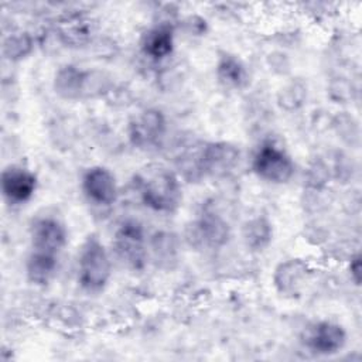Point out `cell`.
<instances>
[{
  "mask_svg": "<svg viewBox=\"0 0 362 362\" xmlns=\"http://www.w3.org/2000/svg\"><path fill=\"white\" fill-rule=\"evenodd\" d=\"M143 204L156 212H174L182 199L178 177L161 165L146 168L139 177Z\"/></svg>",
  "mask_w": 362,
  "mask_h": 362,
  "instance_id": "6da1fadb",
  "label": "cell"
},
{
  "mask_svg": "<svg viewBox=\"0 0 362 362\" xmlns=\"http://www.w3.org/2000/svg\"><path fill=\"white\" fill-rule=\"evenodd\" d=\"M112 263L103 243L89 236L78 253V281L86 291H100L109 281Z\"/></svg>",
  "mask_w": 362,
  "mask_h": 362,
  "instance_id": "7a4b0ae2",
  "label": "cell"
},
{
  "mask_svg": "<svg viewBox=\"0 0 362 362\" xmlns=\"http://www.w3.org/2000/svg\"><path fill=\"white\" fill-rule=\"evenodd\" d=\"M252 168L259 178L273 184H286L294 174L291 157L273 141H266L257 148Z\"/></svg>",
  "mask_w": 362,
  "mask_h": 362,
  "instance_id": "3957f363",
  "label": "cell"
},
{
  "mask_svg": "<svg viewBox=\"0 0 362 362\" xmlns=\"http://www.w3.org/2000/svg\"><path fill=\"white\" fill-rule=\"evenodd\" d=\"M113 247L123 263L134 270H141L147 260L146 236L141 223L136 219L123 221L115 232Z\"/></svg>",
  "mask_w": 362,
  "mask_h": 362,
  "instance_id": "277c9868",
  "label": "cell"
},
{
  "mask_svg": "<svg viewBox=\"0 0 362 362\" xmlns=\"http://www.w3.org/2000/svg\"><path fill=\"white\" fill-rule=\"evenodd\" d=\"M187 239L197 249H219L229 240V225L214 212H204L187 229Z\"/></svg>",
  "mask_w": 362,
  "mask_h": 362,
  "instance_id": "5b68a950",
  "label": "cell"
},
{
  "mask_svg": "<svg viewBox=\"0 0 362 362\" xmlns=\"http://www.w3.org/2000/svg\"><path fill=\"white\" fill-rule=\"evenodd\" d=\"M167 130V120L161 110L147 109L129 123L130 143L143 150L160 146Z\"/></svg>",
  "mask_w": 362,
  "mask_h": 362,
  "instance_id": "8992f818",
  "label": "cell"
},
{
  "mask_svg": "<svg viewBox=\"0 0 362 362\" xmlns=\"http://www.w3.org/2000/svg\"><path fill=\"white\" fill-rule=\"evenodd\" d=\"M239 161V150L226 141H212L198 151L201 177H223L230 173Z\"/></svg>",
  "mask_w": 362,
  "mask_h": 362,
  "instance_id": "52a82bcc",
  "label": "cell"
},
{
  "mask_svg": "<svg viewBox=\"0 0 362 362\" xmlns=\"http://www.w3.org/2000/svg\"><path fill=\"white\" fill-rule=\"evenodd\" d=\"M85 197L99 206H109L117 199V182L110 170L102 165L88 168L82 177Z\"/></svg>",
  "mask_w": 362,
  "mask_h": 362,
  "instance_id": "ba28073f",
  "label": "cell"
},
{
  "mask_svg": "<svg viewBox=\"0 0 362 362\" xmlns=\"http://www.w3.org/2000/svg\"><path fill=\"white\" fill-rule=\"evenodd\" d=\"M30 240L34 252L57 255L66 243L65 226L55 218H37L30 228Z\"/></svg>",
  "mask_w": 362,
  "mask_h": 362,
  "instance_id": "9c48e42d",
  "label": "cell"
},
{
  "mask_svg": "<svg viewBox=\"0 0 362 362\" xmlns=\"http://www.w3.org/2000/svg\"><path fill=\"white\" fill-rule=\"evenodd\" d=\"M3 197L13 204H24L33 198L37 189V177L20 165H8L1 171Z\"/></svg>",
  "mask_w": 362,
  "mask_h": 362,
  "instance_id": "30bf717a",
  "label": "cell"
},
{
  "mask_svg": "<svg viewBox=\"0 0 362 362\" xmlns=\"http://www.w3.org/2000/svg\"><path fill=\"white\" fill-rule=\"evenodd\" d=\"M307 346L318 355H334L346 344V331L332 321H320L310 328L305 337Z\"/></svg>",
  "mask_w": 362,
  "mask_h": 362,
  "instance_id": "8fae6325",
  "label": "cell"
},
{
  "mask_svg": "<svg viewBox=\"0 0 362 362\" xmlns=\"http://www.w3.org/2000/svg\"><path fill=\"white\" fill-rule=\"evenodd\" d=\"M92 74L75 65L61 66L54 78V90L62 99L74 100L90 93Z\"/></svg>",
  "mask_w": 362,
  "mask_h": 362,
  "instance_id": "7c38bea8",
  "label": "cell"
},
{
  "mask_svg": "<svg viewBox=\"0 0 362 362\" xmlns=\"http://www.w3.org/2000/svg\"><path fill=\"white\" fill-rule=\"evenodd\" d=\"M308 267L305 262L300 259H290L281 262L273 273V283L279 293L286 296H294L300 291L305 283Z\"/></svg>",
  "mask_w": 362,
  "mask_h": 362,
  "instance_id": "4fadbf2b",
  "label": "cell"
},
{
  "mask_svg": "<svg viewBox=\"0 0 362 362\" xmlns=\"http://www.w3.org/2000/svg\"><path fill=\"white\" fill-rule=\"evenodd\" d=\"M174 45V28L170 24L161 23L143 35L140 48L147 58L161 61L173 54Z\"/></svg>",
  "mask_w": 362,
  "mask_h": 362,
  "instance_id": "5bb4252c",
  "label": "cell"
},
{
  "mask_svg": "<svg viewBox=\"0 0 362 362\" xmlns=\"http://www.w3.org/2000/svg\"><path fill=\"white\" fill-rule=\"evenodd\" d=\"M92 23L83 16H69L58 24L61 41L69 47H79L90 40Z\"/></svg>",
  "mask_w": 362,
  "mask_h": 362,
  "instance_id": "9a60e30c",
  "label": "cell"
},
{
  "mask_svg": "<svg viewBox=\"0 0 362 362\" xmlns=\"http://www.w3.org/2000/svg\"><path fill=\"white\" fill-rule=\"evenodd\" d=\"M216 76L219 82L229 88H243L249 81L245 64L235 55L222 54L216 62Z\"/></svg>",
  "mask_w": 362,
  "mask_h": 362,
  "instance_id": "2e32d148",
  "label": "cell"
},
{
  "mask_svg": "<svg viewBox=\"0 0 362 362\" xmlns=\"http://www.w3.org/2000/svg\"><path fill=\"white\" fill-rule=\"evenodd\" d=\"M242 236L245 240V245L253 250L260 252L269 246L273 238V228L270 221L263 216H255L245 222L242 229Z\"/></svg>",
  "mask_w": 362,
  "mask_h": 362,
  "instance_id": "e0dca14e",
  "label": "cell"
},
{
  "mask_svg": "<svg viewBox=\"0 0 362 362\" xmlns=\"http://www.w3.org/2000/svg\"><path fill=\"white\" fill-rule=\"evenodd\" d=\"M58 269V256L42 253V252H31L27 259L25 272L27 277L34 284H47L55 274Z\"/></svg>",
  "mask_w": 362,
  "mask_h": 362,
  "instance_id": "ac0fdd59",
  "label": "cell"
},
{
  "mask_svg": "<svg viewBox=\"0 0 362 362\" xmlns=\"http://www.w3.org/2000/svg\"><path fill=\"white\" fill-rule=\"evenodd\" d=\"M33 51V38L27 33L8 35L3 41V55L10 61H20Z\"/></svg>",
  "mask_w": 362,
  "mask_h": 362,
  "instance_id": "d6986e66",
  "label": "cell"
},
{
  "mask_svg": "<svg viewBox=\"0 0 362 362\" xmlns=\"http://www.w3.org/2000/svg\"><path fill=\"white\" fill-rule=\"evenodd\" d=\"M151 249L157 263L170 264V262H175L177 256V245L175 236L167 232L156 233L151 239Z\"/></svg>",
  "mask_w": 362,
  "mask_h": 362,
  "instance_id": "ffe728a7",
  "label": "cell"
},
{
  "mask_svg": "<svg viewBox=\"0 0 362 362\" xmlns=\"http://www.w3.org/2000/svg\"><path fill=\"white\" fill-rule=\"evenodd\" d=\"M307 96V88L301 82H291L279 93V105L286 110L300 107Z\"/></svg>",
  "mask_w": 362,
  "mask_h": 362,
  "instance_id": "44dd1931",
  "label": "cell"
},
{
  "mask_svg": "<svg viewBox=\"0 0 362 362\" xmlns=\"http://www.w3.org/2000/svg\"><path fill=\"white\" fill-rule=\"evenodd\" d=\"M329 177V173H328V168L324 163L321 161H315L310 170H308V182L310 185H313L314 188L317 187H322L327 180Z\"/></svg>",
  "mask_w": 362,
  "mask_h": 362,
  "instance_id": "7402d4cb",
  "label": "cell"
},
{
  "mask_svg": "<svg viewBox=\"0 0 362 362\" xmlns=\"http://www.w3.org/2000/svg\"><path fill=\"white\" fill-rule=\"evenodd\" d=\"M361 270H362V259H361V255L356 253L355 256L351 257V262H349V274L356 286L361 284V276H362Z\"/></svg>",
  "mask_w": 362,
  "mask_h": 362,
  "instance_id": "603a6c76",
  "label": "cell"
}]
</instances>
